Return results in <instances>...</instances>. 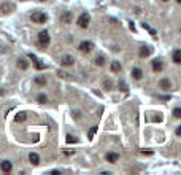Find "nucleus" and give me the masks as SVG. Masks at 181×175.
Returning <instances> with one entry per match:
<instances>
[{
	"label": "nucleus",
	"instance_id": "nucleus-19",
	"mask_svg": "<svg viewBox=\"0 0 181 175\" xmlns=\"http://www.w3.org/2000/svg\"><path fill=\"white\" fill-rule=\"evenodd\" d=\"M94 64H95V65H99V67L105 65V58H103V56H97V58L94 59Z\"/></svg>",
	"mask_w": 181,
	"mask_h": 175
},
{
	"label": "nucleus",
	"instance_id": "nucleus-4",
	"mask_svg": "<svg viewBox=\"0 0 181 175\" xmlns=\"http://www.w3.org/2000/svg\"><path fill=\"white\" fill-rule=\"evenodd\" d=\"M92 48H94V45L91 43V42H81V43H80V46H78V49H80L81 53H84V54L89 53Z\"/></svg>",
	"mask_w": 181,
	"mask_h": 175
},
{
	"label": "nucleus",
	"instance_id": "nucleus-14",
	"mask_svg": "<svg viewBox=\"0 0 181 175\" xmlns=\"http://www.w3.org/2000/svg\"><path fill=\"white\" fill-rule=\"evenodd\" d=\"M18 67L21 70H27V69H29V61L24 59V58H19L18 59Z\"/></svg>",
	"mask_w": 181,
	"mask_h": 175
},
{
	"label": "nucleus",
	"instance_id": "nucleus-12",
	"mask_svg": "<svg viewBox=\"0 0 181 175\" xmlns=\"http://www.w3.org/2000/svg\"><path fill=\"white\" fill-rule=\"evenodd\" d=\"M105 159L108 162H111V164H115V162H118V159H119V155L118 153H106Z\"/></svg>",
	"mask_w": 181,
	"mask_h": 175
},
{
	"label": "nucleus",
	"instance_id": "nucleus-20",
	"mask_svg": "<svg viewBox=\"0 0 181 175\" xmlns=\"http://www.w3.org/2000/svg\"><path fill=\"white\" fill-rule=\"evenodd\" d=\"M35 83L38 84V86H44V84H46V78H44V77H37Z\"/></svg>",
	"mask_w": 181,
	"mask_h": 175
},
{
	"label": "nucleus",
	"instance_id": "nucleus-15",
	"mask_svg": "<svg viewBox=\"0 0 181 175\" xmlns=\"http://www.w3.org/2000/svg\"><path fill=\"white\" fill-rule=\"evenodd\" d=\"M60 21L64 22V24H70V22H72V13H70V11H65V13H62Z\"/></svg>",
	"mask_w": 181,
	"mask_h": 175
},
{
	"label": "nucleus",
	"instance_id": "nucleus-3",
	"mask_svg": "<svg viewBox=\"0 0 181 175\" xmlns=\"http://www.w3.org/2000/svg\"><path fill=\"white\" fill-rule=\"evenodd\" d=\"M89 21H91L89 13H83L80 18H78V26H80L81 29H86V27L89 26Z\"/></svg>",
	"mask_w": 181,
	"mask_h": 175
},
{
	"label": "nucleus",
	"instance_id": "nucleus-23",
	"mask_svg": "<svg viewBox=\"0 0 181 175\" xmlns=\"http://www.w3.org/2000/svg\"><path fill=\"white\" fill-rule=\"evenodd\" d=\"M80 140H78L75 135H67V143H78Z\"/></svg>",
	"mask_w": 181,
	"mask_h": 175
},
{
	"label": "nucleus",
	"instance_id": "nucleus-24",
	"mask_svg": "<svg viewBox=\"0 0 181 175\" xmlns=\"http://www.w3.org/2000/svg\"><path fill=\"white\" fill-rule=\"evenodd\" d=\"M143 27H145V29H146V30H148V32L151 33L152 37H156V30H154V29H151V27H149L148 24H146V22H143Z\"/></svg>",
	"mask_w": 181,
	"mask_h": 175
},
{
	"label": "nucleus",
	"instance_id": "nucleus-28",
	"mask_svg": "<svg viewBox=\"0 0 181 175\" xmlns=\"http://www.w3.org/2000/svg\"><path fill=\"white\" fill-rule=\"evenodd\" d=\"M176 135H181V124L176 127Z\"/></svg>",
	"mask_w": 181,
	"mask_h": 175
},
{
	"label": "nucleus",
	"instance_id": "nucleus-11",
	"mask_svg": "<svg viewBox=\"0 0 181 175\" xmlns=\"http://www.w3.org/2000/svg\"><path fill=\"white\" fill-rule=\"evenodd\" d=\"M60 64L64 65V67H70V65L75 64V59H73L72 56H64V58H62V61H60Z\"/></svg>",
	"mask_w": 181,
	"mask_h": 175
},
{
	"label": "nucleus",
	"instance_id": "nucleus-25",
	"mask_svg": "<svg viewBox=\"0 0 181 175\" xmlns=\"http://www.w3.org/2000/svg\"><path fill=\"white\" fill-rule=\"evenodd\" d=\"M173 116L175 118H181V107H176V108L173 110Z\"/></svg>",
	"mask_w": 181,
	"mask_h": 175
},
{
	"label": "nucleus",
	"instance_id": "nucleus-29",
	"mask_svg": "<svg viewBox=\"0 0 181 175\" xmlns=\"http://www.w3.org/2000/svg\"><path fill=\"white\" fill-rule=\"evenodd\" d=\"M176 2H178V3H181V0H176Z\"/></svg>",
	"mask_w": 181,
	"mask_h": 175
},
{
	"label": "nucleus",
	"instance_id": "nucleus-13",
	"mask_svg": "<svg viewBox=\"0 0 181 175\" xmlns=\"http://www.w3.org/2000/svg\"><path fill=\"white\" fill-rule=\"evenodd\" d=\"M159 86H161V89H164V91H168V89L172 88V83H170V80L164 78V80H161V81H159Z\"/></svg>",
	"mask_w": 181,
	"mask_h": 175
},
{
	"label": "nucleus",
	"instance_id": "nucleus-6",
	"mask_svg": "<svg viewBox=\"0 0 181 175\" xmlns=\"http://www.w3.org/2000/svg\"><path fill=\"white\" fill-rule=\"evenodd\" d=\"M130 75H132L133 80H141V78H143V70H141L140 67H133L132 72H130Z\"/></svg>",
	"mask_w": 181,
	"mask_h": 175
},
{
	"label": "nucleus",
	"instance_id": "nucleus-7",
	"mask_svg": "<svg viewBox=\"0 0 181 175\" xmlns=\"http://www.w3.org/2000/svg\"><path fill=\"white\" fill-rule=\"evenodd\" d=\"M29 58L32 59V62H33V65H35V69H37V70H44V64H41V62L37 59V56H35V54H32V53H30V54H29Z\"/></svg>",
	"mask_w": 181,
	"mask_h": 175
},
{
	"label": "nucleus",
	"instance_id": "nucleus-2",
	"mask_svg": "<svg viewBox=\"0 0 181 175\" xmlns=\"http://www.w3.org/2000/svg\"><path fill=\"white\" fill-rule=\"evenodd\" d=\"M49 42H51V37H49L48 30H41L40 33H38V45H40L43 49L49 46Z\"/></svg>",
	"mask_w": 181,
	"mask_h": 175
},
{
	"label": "nucleus",
	"instance_id": "nucleus-16",
	"mask_svg": "<svg viewBox=\"0 0 181 175\" xmlns=\"http://www.w3.org/2000/svg\"><path fill=\"white\" fill-rule=\"evenodd\" d=\"M29 161H30V164L38 166V164H40V156H38L37 153H30L29 155Z\"/></svg>",
	"mask_w": 181,
	"mask_h": 175
},
{
	"label": "nucleus",
	"instance_id": "nucleus-22",
	"mask_svg": "<svg viewBox=\"0 0 181 175\" xmlns=\"http://www.w3.org/2000/svg\"><path fill=\"white\" fill-rule=\"evenodd\" d=\"M95 132H97V127H95V126L89 129V132H87V137H89V140H92V139H94V135H95Z\"/></svg>",
	"mask_w": 181,
	"mask_h": 175
},
{
	"label": "nucleus",
	"instance_id": "nucleus-17",
	"mask_svg": "<svg viewBox=\"0 0 181 175\" xmlns=\"http://www.w3.org/2000/svg\"><path fill=\"white\" fill-rule=\"evenodd\" d=\"M172 59L175 64H181V49H175L172 54Z\"/></svg>",
	"mask_w": 181,
	"mask_h": 175
},
{
	"label": "nucleus",
	"instance_id": "nucleus-21",
	"mask_svg": "<svg viewBox=\"0 0 181 175\" xmlns=\"http://www.w3.org/2000/svg\"><path fill=\"white\" fill-rule=\"evenodd\" d=\"M37 100H38V104H46L48 102V95L46 94H40L37 97Z\"/></svg>",
	"mask_w": 181,
	"mask_h": 175
},
{
	"label": "nucleus",
	"instance_id": "nucleus-27",
	"mask_svg": "<svg viewBox=\"0 0 181 175\" xmlns=\"http://www.w3.org/2000/svg\"><path fill=\"white\" fill-rule=\"evenodd\" d=\"M152 121H159L161 123L162 121V116L161 115H154V116H152Z\"/></svg>",
	"mask_w": 181,
	"mask_h": 175
},
{
	"label": "nucleus",
	"instance_id": "nucleus-5",
	"mask_svg": "<svg viewBox=\"0 0 181 175\" xmlns=\"http://www.w3.org/2000/svg\"><path fill=\"white\" fill-rule=\"evenodd\" d=\"M0 170H2V172H5V173H10L11 170H13V164H11L10 161H7V159H5V161H2V162H0Z\"/></svg>",
	"mask_w": 181,
	"mask_h": 175
},
{
	"label": "nucleus",
	"instance_id": "nucleus-1",
	"mask_svg": "<svg viewBox=\"0 0 181 175\" xmlns=\"http://www.w3.org/2000/svg\"><path fill=\"white\" fill-rule=\"evenodd\" d=\"M30 21L35 22V24H44L48 21V14L41 13V11H33L30 14Z\"/></svg>",
	"mask_w": 181,
	"mask_h": 175
},
{
	"label": "nucleus",
	"instance_id": "nucleus-31",
	"mask_svg": "<svg viewBox=\"0 0 181 175\" xmlns=\"http://www.w3.org/2000/svg\"><path fill=\"white\" fill-rule=\"evenodd\" d=\"M40 2H46V0H40Z\"/></svg>",
	"mask_w": 181,
	"mask_h": 175
},
{
	"label": "nucleus",
	"instance_id": "nucleus-10",
	"mask_svg": "<svg viewBox=\"0 0 181 175\" xmlns=\"http://www.w3.org/2000/svg\"><path fill=\"white\" fill-rule=\"evenodd\" d=\"M121 69H122V67H121V62H119V61H113L111 64H110V70H111L113 73H119Z\"/></svg>",
	"mask_w": 181,
	"mask_h": 175
},
{
	"label": "nucleus",
	"instance_id": "nucleus-18",
	"mask_svg": "<svg viewBox=\"0 0 181 175\" xmlns=\"http://www.w3.org/2000/svg\"><path fill=\"white\" fill-rule=\"evenodd\" d=\"M16 123H22V121H26L27 120V115H26V111H19L18 115H16Z\"/></svg>",
	"mask_w": 181,
	"mask_h": 175
},
{
	"label": "nucleus",
	"instance_id": "nucleus-30",
	"mask_svg": "<svg viewBox=\"0 0 181 175\" xmlns=\"http://www.w3.org/2000/svg\"><path fill=\"white\" fill-rule=\"evenodd\" d=\"M162 2H168V0H162Z\"/></svg>",
	"mask_w": 181,
	"mask_h": 175
},
{
	"label": "nucleus",
	"instance_id": "nucleus-26",
	"mask_svg": "<svg viewBox=\"0 0 181 175\" xmlns=\"http://www.w3.org/2000/svg\"><path fill=\"white\" fill-rule=\"evenodd\" d=\"M111 84H113V83H111L110 80H105V81H103V88H105V89H108V91H110V89H111Z\"/></svg>",
	"mask_w": 181,
	"mask_h": 175
},
{
	"label": "nucleus",
	"instance_id": "nucleus-9",
	"mask_svg": "<svg viewBox=\"0 0 181 175\" xmlns=\"http://www.w3.org/2000/svg\"><path fill=\"white\" fill-rule=\"evenodd\" d=\"M138 56H140V58H149V56H151V48L149 46H141L140 48V51H138Z\"/></svg>",
	"mask_w": 181,
	"mask_h": 175
},
{
	"label": "nucleus",
	"instance_id": "nucleus-8",
	"mask_svg": "<svg viewBox=\"0 0 181 175\" xmlns=\"http://www.w3.org/2000/svg\"><path fill=\"white\" fill-rule=\"evenodd\" d=\"M162 69H164V64H162L161 59H154V61H152V70H154L156 73L162 72Z\"/></svg>",
	"mask_w": 181,
	"mask_h": 175
}]
</instances>
